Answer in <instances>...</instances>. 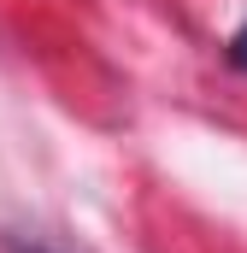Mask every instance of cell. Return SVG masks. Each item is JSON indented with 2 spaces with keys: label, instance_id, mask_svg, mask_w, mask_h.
I'll return each mask as SVG.
<instances>
[{
  "label": "cell",
  "instance_id": "6da1fadb",
  "mask_svg": "<svg viewBox=\"0 0 247 253\" xmlns=\"http://www.w3.org/2000/svg\"><path fill=\"white\" fill-rule=\"evenodd\" d=\"M230 59H236V71H247V24L230 36Z\"/></svg>",
  "mask_w": 247,
  "mask_h": 253
},
{
  "label": "cell",
  "instance_id": "7a4b0ae2",
  "mask_svg": "<svg viewBox=\"0 0 247 253\" xmlns=\"http://www.w3.org/2000/svg\"><path fill=\"white\" fill-rule=\"evenodd\" d=\"M18 253H41V248H18Z\"/></svg>",
  "mask_w": 247,
  "mask_h": 253
}]
</instances>
